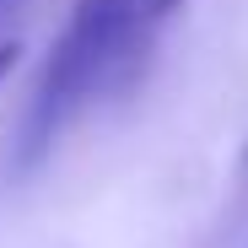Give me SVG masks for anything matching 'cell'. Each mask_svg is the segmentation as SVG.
Returning <instances> with one entry per match:
<instances>
[{"mask_svg":"<svg viewBox=\"0 0 248 248\" xmlns=\"http://www.w3.org/2000/svg\"><path fill=\"white\" fill-rule=\"evenodd\" d=\"M16 60H22V44H16V38H6V44H0V81L16 70Z\"/></svg>","mask_w":248,"mask_h":248,"instance_id":"obj_2","label":"cell"},{"mask_svg":"<svg viewBox=\"0 0 248 248\" xmlns=\"http://www.w3.org/2000/svg\"><path fill=\"white\" fill-rule=\"evenodd\" d=\"M184 6L189 0H70V16L49 44L16 124V168L49 156V146L87 108L130 87Z\"/></svg>","mask_w":248,"mask_h":248,"instance_id":"obj_1","label":"cell"}]
</instances>
